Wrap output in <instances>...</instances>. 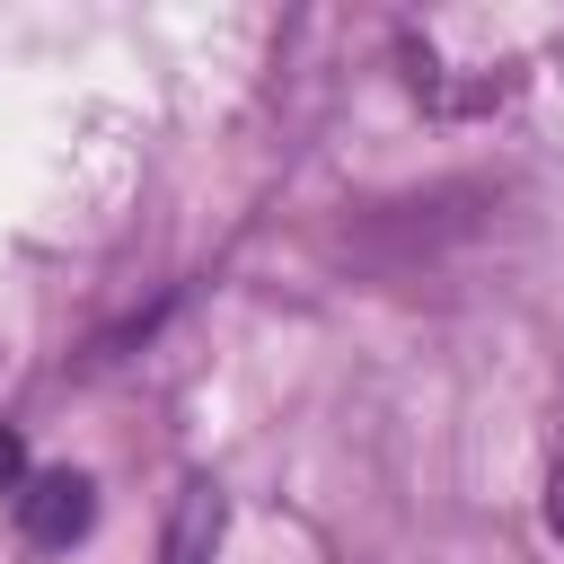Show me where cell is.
<instances>
[{"mask_svg": "<svg viewBox=\"0 0 564 564\" xmlns=\"http://www.w3.org/2000/svg\"><path fill=\"white\" fill-rule=\"evenodd\" d=\"M88 520H97V485H88L79 467H44V476H26V494H18V529H26V546L62 555V546L88 538Z\"/></svg>", "mask_w": 564, "mask_h": 564, "instance_id": "6da1fadb", "label": "cell"}, {"mask_svg": "<svg viewBox=\"0 0 564 564\" xmlns=\"http://www.w3.org/2000/svg\"><path fill=\"white\" fill-rule=\"evenodd\" d=\"M212 546H220V485H185L176 494V520H167V564H212Z\"/></svg>", "mask_w": 564, "mask_h": 564, "instance_id": "7a4b0ae2", "label": "cell"}, {"mask_svg": "<svg viewBox=\"0 0 564 564\" xmlns=\"http://www.w3.org/2000/svg\"><path fill=\"white\" fill-rule=\"evenodd\" d=\"M0 494H26V441L0 423Z\"/></svg>", "mask_w": 564, "mask_h": 564, "instance_id": "3957f363", "label": "cell"}, {"mask_svg": "<svg viewBox=\"0 0 564 564\" xmlns=\"http://www.w3.org/2000/svg\"><path fill=\"white\" fill-rule=\"evenodd\" d=\"M546 529H555V546H564V467L546 476Z\"/></svg>", "mask_w": 564, "mask_h": 564, "instance_id": "277c9868", "label": "cell"}]
</instances>
